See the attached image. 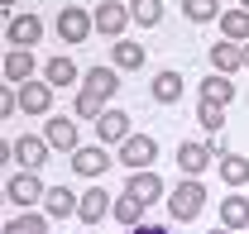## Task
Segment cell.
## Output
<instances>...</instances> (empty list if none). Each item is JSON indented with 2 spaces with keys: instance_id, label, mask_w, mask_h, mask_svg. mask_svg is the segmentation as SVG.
I'll return each mask as SVG.
<instances>
[{
  "instance_id": "cell-1",
  "label": "cell",
  "mask_w": 249,
  "mask_h": 234,
  "mask_svg": "<svg viewBox=\"0 0 249 234\" xmlns=\"http://www.w3.org/2000/svg\"><path fill=\"white\" fill-rule=\"evenodd\" d=\"M201 205H206V182H201V177H182V182L168 191V215H173L178 225L196 220V215H201Z\"/></svg>"
},
{
  "instance_id": "cell-2",
  "label": "cell",
  "mask_w": 249,
  "mask_h": 234,
  "mask_svg": "<svg viewBox=\"0 0 249 234\" xmlns=\"http://www.w3.org/2000/svg\"><path fill=\"white\" fill-rule=\"evenodd\" d=\"M91 29H96V19L87 15V5H62L58 10V38L62 43H87Z\"/></svg>"
},
{
  "instance_id": "cell-3",
  "label": "cell",
  "mask_w": 249,
  "mask_h": 234,
  "mask_svg": "<svg viewBox=\"0 0 249 234\" xmlns=\"http://www.w3.org/2000/svg\"><path fill=\"white\" fill-rule=\"evenodd\" d=\"M5 196L19 205V210H34V205L48 196V186L38 182V172H15L10 182H5Z\"/></svg>"
},
{
  "instance_id": "cell-4",
  "label": "cell",
  "mask_w": 249,
  "mask_h": 234,
  "mask_svg": "<svg viewBox=\"0 0 249 234\" xmlns=\"http://www.w3.org/2000/svg\"><path fill=\"white\" fill-rule=\"evenodd\" d=\"M91 19H96V33H106V38H124V24H129L134 15H129L124 0H106V5H96V10H91Z\"/></svg>"
},
{
  "instance_id": "cell-5",
  "label": "cell",
  "mask_w": 249,
  "mask_h": 234,
  "mask_svg": "<svg viewBox=\"0 0 249 234\" xmlns=\"http://www.w3.org/2000/svg\"><path fill=\"white\" fill-rule=\"evenodd\" d=\"M158 158V144L149 139V134H129L120 144V163L129 167V172H149V163Z\"/></svg>"
},
{
  "instance_id": "cell-6",
  "label": "cell",
  "mask_w": 249,
  "mask_h": 234,
  "mask_svg": "<svg viewBox=\"0 0 249 234\" xmlns=\"http://www.w3.org/2000/svg\"><path fill=\"white\" fill-rule=\"evenodd\" d=\"M38 38H43V19H38V15H15V19H5V43L34 48Z\"/></svg>"
},
{
  "instance_id": "cell-7",
  "label": "cell",
  "mask_w": 249,
  "mask_h": 234,
  "mask_svg": "<svg viewBox=\"0 0 249 234\" xmlns=\"http://www.w3.org/2000/svg\"><path fill=\"white\" fill-rule=\"evenodd\" d=\"M15 163H19L24 172H38V167L48 163V139H38V134H19V139H15Z\"/></svg>"
},
{
  "instance_id": "cell-8",
  "label": "cell",
  "mask_w": 249,
  "mask_h": 234,
  "mask_svg": "<svg viewBox=\"0 0 249 234\" xmlns=\"http://www.w3.org/2000/svg\"><path fill=\"white\" fill-rule=\"evenodd\" d=\"M124 196H134V201L154 205V201H168V191H163V177L158 172H134L124 182Z\"/></svg>"
},
{
  "instance_id": "cell-9",
  "label": "cell",
  "mask_w": 249,
  "mask_h": 234,
  "mask_svg": "<svg viewBox=\"0 0 249 234\" xmlns=\"http://www.w3.org/2000/svg\"><path fill=\"white\" fill-rule=\"evenodd\" d=\"M110 163H115V158H110L101 144L77 148V153H72V172H77V177H101V172H110Z\"/></svg>"
},
{
  "instance_id": "cell-10",
  "label": "cell",
  "mask_w": 249,
  "mask_h": 234,
  "mask_svg": "<svg viewBox=\"0 0 249 234\" xmlns=\"http://www.w3.org/2000/svg\"><path fill=\"white\" fill-rule=\"evenodd\" d=\"M43 139H48V148H58V153H77V119L48 115V124H43Z\"/></svg>"
},
{
  "instance_id": "cell-11",
  "label": "cell",
  "mask_w": 249,
  "mask_h": 234,
  "mask_svg": "<svg viewBox=\"0 0 249 234\" xmlns=\"http://www.w3.org/2000/svg\"><path fill=\"white\" fill-rule=\"evenodd\" d=\"M110 205H115V196L101 191V186H91V191L82 196V205H77V220H82V225H101V220L110 215Z\"/></svg>"
},
{
  "instance_id": "cell-12",
  "label": "cell",
  "mask_w": 249,
  "mask_h": 234,
  "mask_svg": "<svg viewBox=\"0 0 249 234\" xmlns=\"http://www.w3.org/2000/svg\"><path fill=\"white\" fill-rule=\"evenodd\" d=\"M48 105H53V86L48 82H24L19 86V110L24 115H48Z\"/></svg>"
},
{
  "instance_id": "cell-13",
  "label": "cell",
  "mask_w": 249,
  "mask_h": 234,
  "mask_svg": "<svg viewBox=\"0 0 249 234\" xmlns=\"http://www.w3.org/2000/svg\"><path fill=\"white\" fill-rule=\"evenodd\" d=\"M211 158H216V153H211V144H192V139H187V144H178V167H182L187 177H201Z\"/></svg>"
},
{
  "instance_id": "cell-14",
  "label": "cell",
  "mask_w": 249,
  "mask_h": 234,
  "mask_svg": "<svg viewBox=\"0 0 249 234\" xmlns=\"http://www.w3.org/2000/svg\"><path fill=\"white\" fill-rule=\"evenodd\" d=\"M211 67L216 72H240L245 67V43H230V38H220V43H211Z\"/></svg>"
},
{
  "instance_id": "cell-15",
  "label": "cell",
  "mask_w": 249,
  "mask_h": 234,
  "mask_svg": "<svg viewBox=\"0 0 249 234\" xmlns=\"http://www.w3.org/2000/svg\"><path fill=\"white\" fill-rule=\"evenodd\" d=\"M110 67H115V72H139V67H144V43L115 38V43H110Z\"/></svg>"
},
{
  "instance_id": "cell-16",
  "label": "cell",
  "mask_w": 249,
  "mask_h": 234,
  "mask_svg": "<svg viewBox=\"0 0 249 234\" xmlns=\"http://www.w3.org/2000/svg\"><path fill=\"white\" fill-rule=\"evenodd\" d=\"M220 225L235 230V234H245L249 230V196H240V191L225 196V201H220Z\"/></svg>"
},
{
  "instance_id": "cell-17",
  "label": "cell",
  "mask_w": 249,
  "mask_h": 234,
  "mask_svg": "<svg viewBox=\"0 0 249 234\" xmlns=\"http://www.w3.org/2000/svg\"><path fill=\"white\" fill-rule=\"evenodd\" d=\"M34 67H38V62H34L29 48H10V53H5V82H19V86H24V82H34Z\"/></svg>"
},
{
  "instance_id": "cell-18",
  "label": "cell",
  "mask_w": 249,
  "mask_h": 234,
  "mask_svg": "<svg viewBox=\"0 0 249 234\" xmlns=\"http://www.w3.org/2000/svg\"><path fill=\"white\" fill-rule=\"evenodd\" d=\"M96 134H101V144H124L129 139V115L124 110H106L96 119Z\"/></svg>"
},
{
  "instance_id": "cell-19",
  "label": "cell",
  "mask_w": 249,
  "mask_h": 234,
  "mask_svg": "<svg viewBox=\"0 0 249 234\" xmlns=\"http://www.w3.org/2000/svg\"><path fill=\"white\" fill-rule=\"evenodd\" d=\"M43 205H48V220H67V215H77L82 196H77V191H67V186H48Z\"/></svg>"
},
{
  "instance_id": "cell-20",
  "label": "cell",
  "mask_w": 249,
  "mask_h": 234,
  "mask_svg": "<svg viewBox=\"0 0 249 234\" xmlns=\"http://www.w3.org/2000/svg\"><path fill=\"white\" fill-rule=\"evenodd\" d=\"M149 91H154L158 105H178V100H182V72H173V67H168V72H158Z\"/></svg>"
},
{
  "instance_id": "cell-21",
  "label": "cell",
  "mask_w": 249,
  "mask_h": 234,
  "mask_svg": "<svg viewBox=\"0 0 249 234\" xmlns=\"http://www.w3.org/2000/svg\"><path fill=\"white\" fill-rule=\"evenodd\" d=\"M82 91H91L96 100H110L115 91H120V77H115V67H91L87 72V86Z\"/></svg>"
},
{
  "instance_id": "cell-22",
  "label": "cell",
  "mask_w": 249,
  "mask_h": 234,
  "mask_svg": "<svg viewBox=\"0 0 249 234\" xmlns=\"http://www.w3.org/2000/svg\"><path fill=\"white\" fill-rule=\"evenodd\" d=\"M216 24H220V38H230V43H249V10L235 5V10H225V15H220Z\"/></svg>"
},
{
  "instance_id": "cell-23",
  "label": "cell",
  "mask_w": 249,
  "mask_h": 234,
  "mask_svg": "<svg viewBox=\"0 0 249 234\" xmlns=\"http://www.w3.org/2000/svg\"><path fill=\"white\" fill-rule=\"evenodd\" d=\"M201 100H211V105H230V100H235V82H230L225 72H211V77L201 82Z\"/></svg>"
},
{
  "instance_id": "cell-24",
  "label": "cell",
  "mask_w": 249,
  "mask_h": 234,
  "mask_svg": "<svg viewBox=\"0 0 249 234\" xmlns=\"http://www.w3.org/2000/svg\"><path fill=\"white\" fill-rule=\"evenodd\" d=\"M220 177H225V186H245L249 182V158L245 153H220Z\"/></svg>"
},
{
  "instance_id": "cell-25",
  "label": "cell",
  "mask_w": 249,
  "mask_h": 234,
  "mask_svg": "<svg viewBox=\"0 0 249 234\" xmlns=\"http://www.w3.org/2000/svg\"><path fill=\"white\" fill-rule=\"evenodd\" d=\"M110 215L120 220L124 230H134V225H144V201H134V196H115V205H110Z\"/></svg>"
},
{
  "instance_id": "cell-26",
  "label": "cell",
  "mask_w": 249,
  "mask_h": 234,
  "mask_svg": "<svg viewBox=\"0 0 249 234\" xmlns=\"http://www.w3.org/2000/svg\"><path fill=\"white\" fill-rule=\"evenodd\" d=\"M43 82H48V86H72V82H77V62L72 58H48Z\"/></svg>"
},
{
  "instance_id": "cell-27",
  "label": "cell",
  "mask_w": 249,
  "mask_h": 234,
  "mask_svg": "<svg viewBox=\"0 0 249 234\" xmlns=\"http://www.w3.org/2000/svg\"><path fill=\"white\" fill-rule=\"evenodd\" d=\"M0 234H48V215L24 210L19 220H5V230H0Z\"/></svg>"
},
{
  "instance_id": "cell-28",
  "label": "cell",
  "mask_w": 249,
  "mask_h": 234,
  "mask_svg": "<svg viewBox=\"0 0 249 234\" xmlns=\"http://www.w3.org/2000/svg\"><path fill=\"white\" fill-rule=\"evenodd\" d=\"M129 15H134V24L158 29L163 24V0H129Z\"/></svg>"
},
{
  "instance_id": "cell-29",
  "label": "cell",
  "mask_w": 249,
  "mask_h": 234,
  "mask_svg": "<svg viewBox=\"0 0 249 234\" xmlns=\"http://www.w3.org/2000/svg\"><path fill=\"white\" fill-rule=\"evenodd\" d=\"M182 15L192 19V24H211V19L225 15V10H220L216 0H182Z\"/></svg>"
},
{
  "instance_id": "cell-30",
  "label": "cell",
  "mask_w": 249,
  "mask_h": 234,
  "mask_svg": "<svg viewBox=\"0 0 249 234\" xmlns=\"http://www.w3.org/2000/svg\"><path fill=\"white\" fill-rule=\"evenodd\" d=\"M72 115H77V119H101V115H106V100H96L91 91H77V100H72Z\"/></svg>"
},
{
  "instance_id": "cell-31",
  "label": "cell",
  "mask_w": 249,
  "mask_h": 234,
  "mask_svg": "<svg viewBox=\"0 0 249 234\" xmlns=\"http://www.w3.org/2000/svg\"><path fill=\"white\" fill-rule=\"evenodd\" d=\"M196 119H201V129L220 134V124H225V105H211V100H196Z\"/></svg>"
},
{
  "instance_id": "cell-32",
  "label": "cell",
  "mask_w": 249,
  "mask_h": 234,
  "mask_svg": "<svg viewBox=\"0 0 249 234\" xmlns=\"http://www.w3.org/2000/svg\"><path fill=\"white\" fill-rule=\"evenodd\" d=\"M15 110H19V91H10V86H5V91H0V115L10 119Z\"/></svg>"
},
{
  "instance_id": "cell-33",
  "label": "cell",
  "mask_w": 249,
  "mask_h": 234,
  "mask_svg": "<svg viewBox=\"0 0 249 234\" xmlns=\"http://www.w3.org/2000/svg\"><path fill=\"white\" fill-rule=\"evenodd\" d=\"M129 234H168V230H163V225H134Z\"/></svg>"
},
{
  "instance_id": "cell-34",
  "label": "cell",
  "mask_w": 249,
  "mask_h": 234,
  "mask_svg": "<svg viewBox=\"0 0 249 234\" xmlns=\"http://www.w3.org/2000/svg\"><path fill=\"white\" fill-rule=\"evenodd\" d=\"M0 5H5V19H10V5H19V0H0Z\"/></svg>"
},
{
  "instance_id": "cell-35",
  "label": "cell",
  "mask_w": 249,
  "mask_h": 234,
  "mask_svg": "<svg viewBox=\"0 0 249 234\" xmlns=\"http://www.w3.org/2000/svg\"><path fill=\"white\" fill-rule=\"evenodd\" d=\"M206 234H235V230H225V225H220V230H206Z\"/></svg>"
},
{
  "instance_id": "cell-36",
  "label": "cell",
  "mask_w": 249,
  "mask_h": 234,
  "mask_svg": "<svg viewBox=\"0 0 249 234\" xmlns=\"http://www.w3.org/2000/svg\"><path fill=\"white\" fill-rule=\"evenodd\" d=\"M245 67H249V43H245Z\"/></svg>"
},
{
  "instance_id": "cell-37",
  "label": "cell",
  "mask_w": 249,
  "mask_h": 234,
  "mask_svg": "<svg viewBox=\"0 0 249 234\" xmlns=\"http://www.w3.org/2000/svg\"><path fill=\"white\" fill-rule=\"evenodd\" d=\"M240 10H249V0H240Z\"/></svg>"
}]
</instances>
